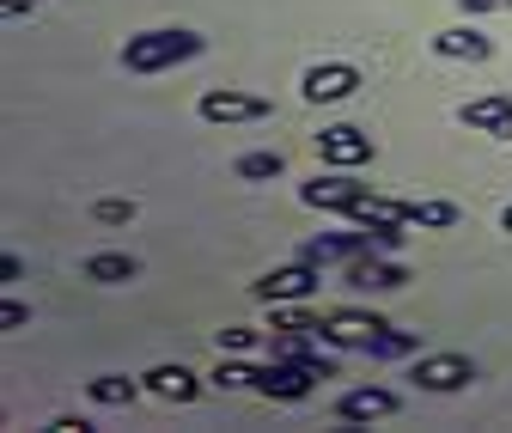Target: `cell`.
Here are the masks:
<instances>
[{"instance_id":"6da1fadb","label":"cell","mask_w":512,"mask_h":433,"mask_svg":"<svg viewBox=\"0 0 512 433\" xmlns=\"http://www.w3.org/2000/svg\"><path fill=\"white\" fill-rule=\"evenodd\" d=\"M189 55H202L196 31H141V37L122 43V68L128 74H165V68H177V61H189Z\"/></svg>"},{"instance_id":"7a4b0ae2","label":"cell","mask_w":512,"mask_h":433,"mask_svg":"<svg viewBox=\"0 0 512 433\" xmlns=\"http://www.w3.org/2000/svg\"><path fill=\"white\" fill-rule=\"evenodd\" d=\"M366 196H372V183L348 177V165H342L336 177H311V183H299V202H305V208H324V214H354Z\"/></svg>"},{"instance_id":"3957f363","label":"cell","mask_w":512,"mask_h":433,"mask_svg":"<svg viewBox=\"0 0 512 433\" xmlns=\"http://www.w3.org/2000/svg\"><path fill=\"white\" fill-rule=\"evenodd\" d=\"M250 385L263 391V397H275V403H305L311 385H317V373H311L305 360H269V366H256V373H250Z\"/></svg>"},{"instance_id":"277c9868","label":"cell","mask_w":512,"mask_h":433,"mask_svg":"<svg viewBox=\"0 0 512 433\" xmlns=\"http://www.w3.org/2000/svg\"><path fill=\"white\" fill-rule=\"evenodd\" d=\"M317 263H287V269H275V275H263V281H250V299H263V305H287V299H311L317 293Z\"/></svg>"},{"instance_id":"5b68a950","label":"cell","mask_w":512,"mask_h":433,"mask_svg":"<svg viewBox=\"0 0 512 433\" xmlns=\"http://www.w3.org/2000/svg\"><path fill=\"white\" fill-rule=\"evenodd\" d=\"M299 92H305V104H342V98L360 92V68H348V61H317V68H305Z\"/></svg>"},{"instance_id":"8992f818","label":"cell","mask_w":512,"mask_h":433,"mask_svg":"<svg viewBox=\"0 0 512 433\" xmlns=\"http://www.w3.org/2000/svg\"><path fill=\"white\" fill-rule=\"evenodd\" d=\"M421 391H464L476 379V360L470 354H415V373H409Z\"/></svg>"},{"instance_id":"52a82bcc","label":"cell","mask_w":512,"mask_h":433,"mask_svg":"<svg viewBox=\"0 0 512 433\" xmlns=\"http://www.w3.org/2000/svg\"><path fill=\"white\" fill-rule=\"evenodd\" d=\"M397 409H403V397H397V391H384V385H360V391L336 397V421H342V427H366V421H391Z\"/></svg>"},{"instance_id":"ba28073f","label":"cell","mask_w":512,"mask_h":433,"mask_svg":"<svg viewBox=\"0 0 512 433\" xmlns=\"http://www.w3.org/2000/svg\"><path fill=\"white\" fill-rule=\"evenodd\" d=\"M202 116H208V122H263V116H275V104L256 98V92L214 86V92H202Z\"/></svg>"},{"instance_id":"9c48e42d","label":"cell","mask_w":512,"mask_h":433,"mask_svg":"<svg viewBox=\"0 0 512 433\" xmlns=\"http://www.w3.org/2000/svg\"><path fill=\"white\" fill-rule=\"evenodd\" d=\"M458 122H464V129H476V135H494V141H512V98H506V92H488V98H470V104L458 110Z\"/></svg>"},{"instance_id":"30bf717a","label":"cell","mask_w":512,"mask_h":433,"mask_svg":"<svg viewBox=\"0 0 512 433\" xmlns=\"http://www.w3.org/2000/svg\"><path fill=\"white\" fill-rule=\"evenodd\" d=\"M372 330H384V318H378V312L342 305V312H324V336H317V342H330V348H360Z\"/></svg>"},{"instance_id":"8fae6325","label":"cell","mask_w":512,"mask_h":433,"mask_svg":"<svg viewBox=\"0 0 512 433\" xmlns=\"http://www.w3.org/2000/svg\"><path fill=\"white\" fill-rule=\"evenodd\" d=\"M317 153H324V165H366L372 159V135H360V129H348V122H336V129H324L317 135Z\"/></svg>"},{"instance_id":"7c38bea8","label":"cell","mask_w":512,"mask_h":433,"mask_svg":"<svg viewBox=\"0 0 512 433\" xmlns=\"http://www.w3.org/2000/svg\"><path fill=\"white\" fill-rule=\"evenodd\" d=\"M147 391L153 397H165V403H196L202 397V379L196 373H189V366H153V373H147Z\"/></svg>"},{"instance_id":"4fadbf2b","label":"cell","mask_w":512,"mask_h":433,"mask_svg":"<svg viewBox=\"0 0 512 433\" xmlns=\"http://www.w3.org/2000/svg\"><path fill=\"white\" fill-rule=\"evenodd\" d=\"M433 55H445V61H488L494 43H488L476 25H452V31H439V37H433Z\"/></svg>"},{"instance_id":"5bb4252c","label":"cell","mask_w":512,"mask_h":433,"mask_svg":"<svg viewBox=\"0 0 512 433\" xmlns=\"http://www.w3.org/2000/svg\"><path fill=\"white\" fill-rule=\"evenodd\" d=\"M391 214L403 226H421V232H452L458 226V208L452 202H391Z\"/></svg>"},{"instance_id":"9a60e30c","label":"cell","mask_w":512,"mask_h":433,"mask_svg":"<svg viewBox=\"0 0 512 433\" xmlns=\"http://www.w3.org/2000/svg\"><path fill=\"white\" fill-rule=\"evenodd\" d=\"M80 275L98 281V287H122V281H135V275H141V263L128 257V251H98V257L80 263Z\"/></svg>"},{"instance_id":"2e32d148","label":"cell","mask_w":512,"mask_h":433,"mask_svg":"<svg viewBox=\"0 0 512 433\" xmlns=\"http://www.w3.org/2000/svg\"><path fill=\"white\" fill-rule=\"evenodd\" d=\"M135 379H122V373H98V379H86V397L92 403H104V409H128V403H135Z\"/></svg>"},{"instance_id":"e0dca14e","label":"cell","mask_w":512,"mask_h":433,"mask_svg":"<svg viewBox=\"0 0 512 433\" xmlns=\"http://www.w3.org/2000/svg\"><path fill=\"white\" fill-rule=\"evenodd\" d=\"M360 354H372V360H397V354H415V336L384 324V330H372V336L360 342Z\"/></svg>"},{"instance_id":"ac0fdd59","label":"cell","mask_w":512,"mask_h":433,"mask_svg":"<svg viewBox=\"0 0 512 433\" xmlns=\"http://www.w3.org/2000/svg\"><path fill=\"white\" fill-rule=\"evenodd\" d=\"M275 312V330H311V336H324V318L305 312V299H287V305H269Z\"/></svg>"},{"instance_id":"d6986e66","label":"cell","mask_w":512,"mask_h":433,"mask_svg":"<svg viewBox=\"0 0 512 433\" xmlns=\"http://www.w3.org/2000/svg\"><path fill=\"white\" fill-rule=\"evenodd\" d=\"M232 171H238L244 183H269V177H281V171H287V159H281V153H244Z\"/></svg>"},{"instance_id":"ffe728a7","label":"cell","mask_w":512,"mask_h":433,"mask_svg":"<svg viewBox=\"0 0 512 433\" xmlns=\"http://www.w3.org/2000/svg\"><path fill=\"white\" fill-rule=\"evenodd\" d=\"M135 214H141V208H135V202H122V196H104V202H92V220H98V226H128Z\"/></svg>"},{"instance_id":"44dd1931","label":"cell","mask_w":512,"mask_h":433,"mask_svg":"<svg viewBox=\"0 0 512 433\" xmlns=\"http://www.w3.org/2000/svg\"><path fill=\"white\" fill-rule=\"evenodd\" d=\"M256 342H263V336L244 330V324H226V330H220V354H250Z\"/></svg>"},{"instance_id":"7402d4cb","label":"cell","mask_w":512,"mask_h":433,"mask_svg":"<svg viewBox=\"0 0 512 433\" xmlns=\"http://www.w3.org/2000/svg\"><path fill=\"white\" fill-rule=\"evenodd\" d=\"M214 385H220V391H244V385H250V373H244V366H232V360H220Z\"/></svg>"},{"instance_id":"603a6c76","label":"cell","mask_w":512,"mask_h":433,"mask_svg":"<svg viewBox=\"0 0 512 433\" xmlns=\"http://www.w3.org/2000/svg\"><path fill=\"white\" fill-rule=\"evenodd\" d=\"M458 13H512V0H458Z\"/></svg>"},{"instance_id":"cb8c5ba5","label":"cell","mask_w":512,"mask_h":433,"mask_svg":"<svg viewBox=\"0 0 512 433\" xmlns=\"http://www.w3.org/2000/svg\"><path fill=\"white\" fill-rule=\"evenodd\" d=\"M25 318H31L25 305H19V299H7V312H0V330H25Z\"/></svg>"},{"instance_id":"d4e9b609","label":"cell","mask_w":512,"mask_h":433,"mask_svg":"<svg viewBox=\"0 0 512 433\" xmlns=\"http://www.w3.org/2000/svg\"><path fill=\"white\" fill-rule=\"evenodd\" d=\"M49 433H92V421H80V415H61V421H49Z\"/></svg>"},{"instance_id":"484cf974","label":"cell","mask_w":512,"mask_h":433,"mask_svg":"<svg viewBox=\"0 0 512 433\" xmlns=\"http://www.w3.org/2000/svg\"><path fill=\"white\" fill-rule=\"evenodd\" d=\"M0 13H7V19H25V13H31V0H0Z\"/></svg>"},{"instance_id":"4316f807","label":"cell","mask_w":512,"mask_h":433,"mask_svg":"<svg viewBox=\"0 0 512 433\" xmlns=\"http://www.w3.org/2000/svg\"><path fill=\"white\" fill-rule=\"evenodd\" d=\"M500 232H512V202H506V208H500Z\"/></svg>"}]
</instances>
